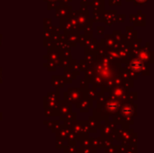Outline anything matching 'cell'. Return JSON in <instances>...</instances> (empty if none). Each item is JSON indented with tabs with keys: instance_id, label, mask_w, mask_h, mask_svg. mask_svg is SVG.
Listing matches in <instances>:
<instances>
[{
	"instance_id": "1",
	"label": "cell",
	"mask_w": 154,
	"mask_h": 153,
	"mask_svg": "<svg viewBox=\"0 0 154 153\" xmlns=\"http://www.w3.org/2000/svg\"><path fill=\"white\" fill-rule=\"evenodd\" d=\"M138 1H139V2H144L145 0H138Z\"/></svg>"
}]
</instances>
